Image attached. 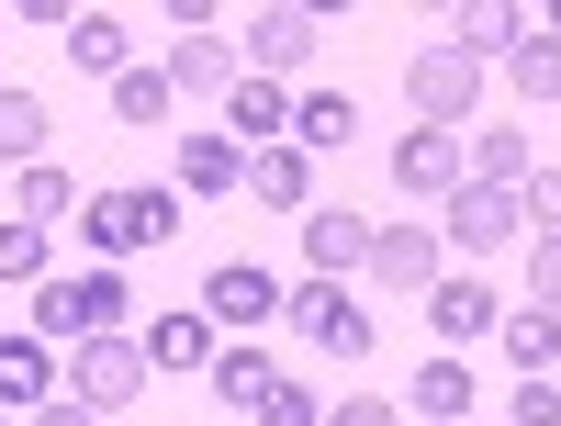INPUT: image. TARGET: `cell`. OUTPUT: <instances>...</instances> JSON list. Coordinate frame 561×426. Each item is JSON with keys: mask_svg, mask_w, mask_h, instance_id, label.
I'll return each instance as SVG.
<instances>
[{"mask_svg": "<svg viewBox=\"0 0 561 426\" xmlns=\"http://www.w3.org/2000/svg\"><path fill=\"white\" fill-rule=\"evenodd\" d=\"M348 135H359V102H348V90H293V147H304V158L348 147Z\"/></svg>", "mask_w": 561, "mask_h": 426, "instance_id": "603a6c76", "label": "cell"}, {"mask_svg": "<svg viewBox=\"0 0 561 426\" xmlns=\"http://www.w3.org/2000/svg\"><path fill=\"white\" fill-rule=\"evenodd\" d=\"M517 235H528L517 192H494V180H460V192H449V247L460 258H494V247H517Z\"/></svg>", "mask_w": 561, "mask_h": 426, "instance_id": "52a82bcc", "label": "cell"}, {"mask_svg": "<svg viewBox=\"0 0 561 426\" xmlns=\"http://www.w3.org/2000/svg\"><path fill=\"white\" fill-rule=\"evenodd\" d=\"M259 426H325V393L293 382V370H270V393H259Z\"/></svg>", "mask_w": 561, "mask_h": 426, "instance_id": "f546056e", "label": "cell"}, {"mask_svg": "<svg viewBox=\"0 0 561 426\" xmlns=\"http://www.w3.org/2000/svg\"><path fill=\"white\" fill-rule=\"evenodd\" d=\"M280 292H293V280H270L259 258H225V269L203 280V314H214V337H248V325L280 314Z\"/></svg>", "mask_w": 561, "mask_h": 426, "instance_id": "ba28073f", "label": "cell"}, {"mask_svg": "<svg viewBox=\"0 0 561 426\" xmlns=\"http://www.w3.org/2000/svg\"><path fill=\"white\" fill-rule=\"evenodd\" d=\"M404 415H427V426H472V370H460V359L438 348V359L404 382Z\"/></svg>", "mask_w": 561, "mask_h": 426, "instance_id": "d6986e66", "label": "cell"}, {"mask_svg": "<svg viewBox=\"0 0 561 426\" xmlns=\"http://www.w3.org/2000/svg\"><path fill=\"white\" fill-rule=\"evenodd\" d=\"M180 192H248V147H225V135H180Z\"/></svg>", "mask_w": 561, "mask_h": 426, "instance_id": "484cf974", "label": "cell"}, {"mask_svg": "<svg viewBox=\"0 0 561 426\" xmlns=\"http://www.w3.org/2000/svg\"><path fill=\"white\" fill-rule=\"evenodd\" d=\"M505 426H561V382H517V404H505Z\"/></svg>", "mask_w": 561, "mask_h": 426, "instance_id": "d6a6232c", "label": "cell"}, {"mask_svg": "<svg viewBox=\"0 0 561 426\" xmlns=\"http://www.w3.org/2000/svg\"><path fill=\"white\" fill-rule=\"evenodd\" d=\"M539 34H550V45H561V0H550V12H539Z\"/></svg>", "mask_w": 561, "mask_h": 426, "instance_id": "8d00e7d4", "label": "cell"}, {"mask_svg": "<svg viewBox=\"0 0 561 426\" xmlns=\"http://www.w3.org/2000/svg\"><path fill=\"white\" fill-rule=\"evenodd\" d=\"M314 45H325V0H304V12H248L237 57H248V79H280V90H293V79L314 68Z\"/></svg>", "mask_w": 561, "mask_h": 426, "instance_id": "5b68a950", "label": "cell"}, {"mask_svg": "<svg viewBox=\"0 0 561 426\" xmlns=\"http://www.w3.org/2000/svg\"><path fill=\"white\" fill-rule=\"evenodd\" d=\"M237 79H248L237 34H214V23H203V34H180V45H169V90H180V102H225Z\"/></svg>", "mask_w": 561, "mask_h": 426, "instance_id": "9c48e42d", "label": "cell"}, {"mask_svg": "<svg viewBox=\"0 0 561 426\" xmlns=\"http://www.w3.org/2000/svg\"><path fill=\"white\" fill-rule=\"evenodd\" d=\"M359 269L427 303V280H438V224H370V258H359Z\"/></svg>", "mask_w": 561, "mask_h": 426, "instance_id": "8fae6325", "label": "cell"}, {"mask_svg": "<svg viewBox=\"0 0 561 426\" xmlns=\"http://www.w3.org/2000/svg\"><path fill=\"white\" fill-rule=\"evenodd\" d=\"M505 90H517V102H561V45L528 23V45L517 57H505Z\"/></svg>", "mask_w": 561, "mask_h": 426, "instance_id": "4316f807", "label": "cell"}, {"mask_svg": "<svg viewBox=\"0 0 561 426\" xmlns=\"http://www.w3.org/2000/svg\"><path fill=\"white\" fill-rule=\"evenodd\" d=\"M517 214H528L539 235H561V169H550V158H539V169L517 180Z\"/></svg>", "mask_w": 561, "mask_h": 426, "instance_id": "4dcf8cb0", "label": "cell"}, {"mask_svg": "<svg viewBox=\"0 0 561 426\" xmlns=\"http://www.w3.org/2000/svg\"><path fill=\"white\" fill-rule=\"evenodd\" d=\"M124 325V269H79V280H34V337L45 348H79V337H113Z\"/></svg>", "mask_w": 561, "mask_h": 426, "instance_id": "7a4b0ae2", "label": "cell"}, {"mask_svg": "<svg viewBox=\"0 0 561 426\" xmlns=\"http://www.w3.org/2000/svg\"><path fill=\"white\" fill-rule=\"evenodd\" d=\"M494 337H505V359H517V382H550L561 370V314H539V303H505Z\"/></svg>", "mask_w": 561, "mask_h": 426, "instance_id": "ffe728a7", "label": "cell"}, {"mask_svg": "<svg viewBox=\"0 0 561 426\" xmlns=\"http://www.w3.org/2000/svg\"><path fill=\"white\" fill-rule=\"evenodd\" d=\"M248 203H270V214H304V203H314V158L293 147V135L248 158Z\"/></svg>", "mask_w": 561, "mask_h": 426, "instance_id": "ac0fdd59", "label": "cell"}, {"mask_svg": "<svg viewBox=\"0 0 561 426\" xmlns=\"http://www.w3.org/2000/svg\"><path fill=\"white\" fill-rule=\"evenodd\" d=\"M460 169H472V180H494V192H517L539 158H528V135H517V124H472V135H460Z\"/></svg>", "mask_w": 561, "mask_h": 426, "instance_id": "44dd1931", "label": "cell"}, {"mask_svg": "<svg viewBox=\"0 0 561 426\" xmlns=\"http://www.w3.org/2000/svg\"><path fill=\"white\" fill-rule=\"evenodd\" d=\"M57 45H68V68H79V79H124V68H135L113 12H68V34H57Z\"/></svg>", "mask_w": 561, "mask_h": 426, "instance_id": "cb8c5ba5", "label": "cell"}, {"mask_svg": "<svg viewBox=\"0 0 561 426\" xmlns=\"http://www.w3.org/2000/svg\"><path fill=\"white\" fill-rule=\"evenodd\" d=\"M214 393L259 415V393H270V348H248V337H237V348H214Z\"/></svg>", "mask_w": 561, "mask_h": 426, "instance_id": "f1b7e54d", "label": "cell"}, {"mask_svg": "<svg viewBox=\"0 0 561 426\" xmlns=\"http://www.w3.org/2000/svg\"><path fill=\"white\" fill-rule=\"evenodd\" d=\"M34 426H102V415H90V404H68V393H57V404H34Z\"/></svg>", "mask_w": 561, "mask_h": 426, "instance_id": "d590c367", "label": "cell"}, {"mask_svg": "<svg viewBox=\"0 0 561 426\" xmlns=\"http://www.w3.org/2000/svg\"><path fill=\"white\" fill-rule=\"evenodd\" d=\"M325 426H404V404H382V393H348V404H325Z\"/></svg>", "mask_w": 561, "mask_h": 426, "instance_id": "e575fe53", "label": "cell"}, {"mask_svg": "<svg viewBox=\"0 0 561 426\" xmlns=\"http://www.w3.org/2000/svg\"><path fill=\"white\" fill-rule=\"evenodd\" d=\"M280 314H293L325 359H370V303H348V280H293Z\"/></svg>", "mask_w": 561, "mask_h": 426, "instance_id": "8992f818", "label": "cell"}, {"mask_svg": "<svg viewBox=\"0 0 561 426\" xmlns=\"http://www.w3.org/2000/svg\"><path fill=\"white\" fill-rule=\"evenodd\" d=\"M460 180H472V169H460V135H438V124H415L404 147H393V192H427V203H449Z\"/></svg>", "mask_w": 561, "mask_h": 426, "instance_id": "5bb4252c", "label": "cell"}, {"mask_svg": "<svg viewBox=\"0 0 561 426\" xmlns=\"http://www.w3.org/2000/svg\"><path fill=\"white\" fill-rule=\"evenodd\" d=\"M57 382H68V404H90V415H124L135 393H147V348H135L124 325H113V337H79V348L57 359Z\"/></svg>", "mask_w": 561, "mask_h": 426, "instance_id": "277c9868", "label": "cell"}, {"mask_svg": "<svg viewBox=\"0 0 561 426\" xmlns=\"http://www.w3.org/2000/svg\"><path fill=\"white\" fill-rule=\"evenodd\" d=\"M449 45H460L472 68H494V57H517V45H528V12H517V0H460Z\"/></svg>", "mask_w": 561, "mask_h": 426, "instance_id": "e0dca14e", "label": "cell"}, {"mask_svg": "<svg viewBox=\"0 0 561 426\" xmlns=\"http://www.w3.org/2000/svg\"><path fill=\"white\" fill-rule=\"evenodd\" d=\"M45 393H57V348L45 337H0V415H23Z\"/></svg>", "mask_w": 561, "mask_h": 426, "instance_id": "7402d4cb", "label": "cell"}, {"mask_svg": "<svg viewBox=\"0 0 561 426\" xmlns=\"http://www.w3.org/2000/svg\"><path fill=\"white\" fill-rule=\"evenodd\" d=\"M280 135H293V90H280V79H237V90H225V147H280Z\"/></svg>", "mask_w": 561, "mask_h": 426, "instance_id": "4fadbf2b", "label": "cell"}, {"mask_svg": "<svg viewBox=\"0 0 561 426\" xmlns=\"http://www.w3.org/2000/svg\"><path fill=\"white\" fill-rule=\"evenodd\" d=\"M45 147H57V124H45V102H34V90H12V79H0V169H34Z\"/></svg>", "mask_w": 561, "mask_h": 426, "instance_id": "d4e9b609", "label": "cell"}, {"mask_svg": "<svg viewBox=\"0 0 561 426\" xmlns=\"http://www.w3.org/2000/svg\"><path fill=\"white\" fill-rule=\"evenodd\" d=\"M359 258H370V224H359L348 203H314V214H304V280H348Z\"/></svg>", "mask_w": 561, "mask_h": 426, "instance_id": "7c38bea8", "label": "cell"}, {"mask_svg": "<svg viewBox=\"0 0 561 426\" xmlns=\"http://www.w3.org/2000/svg\"><path fill=\"white\" fill-rule=\"evenodd\" d=\"M404 102H415V124L472 135V113H483V68L460 57V45H415V57H404Z\"/></svg>", "mask_w": 561, "mask_h": 426, "instance_id": "3957f363", "label": "cell"}, {"mask_svg": "<svg viewBox=\"0 0 561 426\" xmlns=\"http://www.w3.org/2000/svg\"><path fill=\"white\" fill-rule=\"evenodd\" d=\"M528 303L561 314V235H539V269H528Z\"/></svg>", "mask_w": 561, "mask_h": 426, "instance_id": "836d02e7", "label": "cell"}, {"mask_svg": "<svg viewBox=\"0 0 561 426\" xmlns=\"http://www.w3.org/2000/svg\"><path fill=\"white\" fill-rule=\"evenodd\" d=\"M0 426H23V415H0Z\"/></svg>", "mask_w": 561, "mask_h": 426, "instance_id": "74e56055", "label": "cell"}, {"mask_svg": "<svg viewBox=\"0 0 561 426\" xmlns=\"http://www.w3.org/2000/svg\"><path fill=\"white\" fill-rule=\"evenodd\" d=\"M427 325H438V348L460 359L472 337H494V325H505V292H494V280H427Z\"/></svg>", "mask_w": 561, "mask_h": 426, "instance_id": "30bf717a", "label": "cell"}, {"mask_svg": "<svg viewBox=\"0 0 561 426\" xmlns=\"http://www.w3.org/2000/svg\"><path fill=\"white\" fill-rule=\"evenodd\" d=\"M79 180L57 169V158H34V169H12V224H34V235H57V224H79Z\"/></svg>", "mask_w": 561, "mask_h": 426, "instance_id": "9a60e30c", "label": "cell"}, {"mask_svg": "<svg viewBox=\"0 0 561 426\" xmlns=\"http://www.w3.org/2000/svg\"><path fill=\"white\" fill-rule=\"evenodd\" d=\"M113 113H124V124H169V113H180L169 68H124V79H113Z\"/></svg>", "mask_w": 561, "mask_h": 426, "instance_id": "83f0119b", "label": "cell"}, {"mask_svg": "<svg viewBox=\"0 0 561 426\" xmlns=\"http://www.w3.org/2000/svg\"><path fill=\"white\" fill-rule=\"evenodd\" d=\"M180 235V180H135V192H90L79 203V247L90 269H113V258H147Z\"/></svg>", "mask_w": 561, "mask_h": 426, "instance_id": "6da1fadb", "label": "cell"}, {"mask_svg": "<svg viewBox=\"0 0 561 426\" xmlns=\"http://www.w3.org/2000/svg\"><path fill=\"white\" fill-rule=\"evenodd\" d=\"M135 348H147V370H214V314L203 303H169Z\"/></svg>", "mask_w": 561, "mask_h": 426, "instance_id": "2e32d148", "label": "cell"}, {"mask_svg": "<svg viewBox=\"0 0 561 426\" xmlns=\"http://www.w3.org/2000/svg\"><path fill=\"white\" fill-rule=\"evenodd\" d=\"M0 280H45V235L0 214Z\"/></svg>", "mask_w": 561, "mask_h": 426, "instance_id": "1f68e13d", "label": "cell"}]
</instances>
